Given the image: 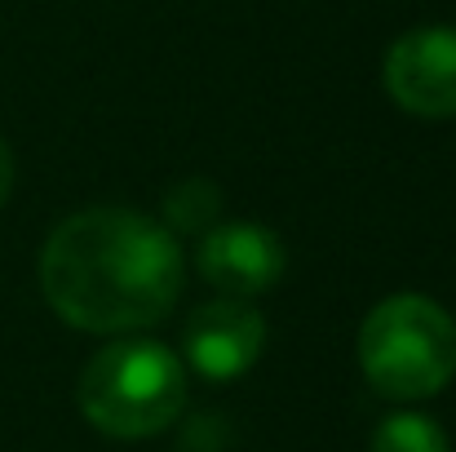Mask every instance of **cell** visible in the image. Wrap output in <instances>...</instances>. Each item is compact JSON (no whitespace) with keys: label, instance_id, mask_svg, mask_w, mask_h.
<instances>
[{"label":"cell","instance_id":"obj_1","mask_svg":"<svg viewBox=\"0 0 456 452\" xmlns=\"http://www.w3.org/2000/svg\"><path fill=\"white\" fill-rule=\"evenodd\" d=\"M182 280L177 235L134 209H80L40 249L45 298L85 333L151 328L177 306Z\"/></svg>","mask_w":456,"mask_h":452},{"label":"cell","instance_id":"obj_2","mask_svg":"<svg viewBox=\"0 0 456 452\" xmlns=\"http://www.w3.org/2000/svg\"><path fill=\"white\" fill-rule=\"evenodd\" d=\"M186 408V368L159 341H111L80 373V413L111 440H151Z\"/></svg>","mask_w":456,"mask_h":452},{"label":"cell","instance_id":"obj_3","mask_svg":"<svg viewBox=\"0 0 456 452\" xmlns=\"http://www.w3.org/2000/svg\"><path fill=\"white\" fill-rule=\"evenodd\" d=\"M359 364L386 399H430L456 373V319L430 298L377 301L359 328Z\"/></svg>","mask_w":456,"mask_h":452},{"label":"cell","instance_id":"obj_4","mask_svg":"<svg viewBox=\"0 0 456 452\" xmlns=\"http://www.w3.org/2000/svg\"><path fill=\"white\" fill-rule=\"evenodd\" d=\"M386 89L412 116H456V27L403 31L386 53Z\"/></svg>","mask_w":456,"mask_h":452},{"label":"cell","instance_id":"obj_5","mask_svg":"<svg viewBox=\"0 0 456 452\" xmlns=\"http://www.w3.org/2000/svg\"><path fill=\"white\" fill-rule=\"evenodd\" d=\"M200 275L222 293V298H262L284 280V244L275 231L257 226V222H222L213 231H204L200 244Z\"/></svg>","mask_w":456,"mask_h":452},{"label":"cell","instance_id":"obj_6","mask_svg":"<svg viewBox=\"0 0 456 452\" xmlns=\"http://www.w3.org/2000/svg\"><path fill=\"white\" fill-rule=\"evenodd\" d=\"M266 346V319L253 301L217 298L186 324V364L208 382L244 377Z\"/></svg>","mask_w":456,"mask_h":452},{"label":"cell","instance_id":"obj_7","mask_svg":"<svg viewBox=\"0 0 456 452\" xmlns=\"http://www.w3.org/2000/svg\"><path fill=\"white\" fill-rule=\"evenodd\" d=\"M217 213H222V191L208 177H186L164 195V222L159 226L168 235H200V231H213Z\"/></svg>","mask_w":456,"mask_h":452},{"label":"cell","instance_id":"obj_8","mask_svg":"<svg viewBox=\"0 0 456 452\" xmlns=\"http://www.w3.org/2000/svg\"><path fill=\"white\" fill-rule=\"evenodd\" d=\"M372 452H448V435L421 413H395L372 431Z\"/></svg>","mask_w":456,"mask_h":452},{"label":"cell","instance_id":"obj_9","mask_svg":"<svg viewBox=\"0 0 456 452\" xmlns=\"http://www.w3.org/2000/svg\"><path fill=\"white\" fill-rule=\"evenodd\" d=\"M9 191H13V151L4 147V138H0V204L9 200Z\"/></svg>","mask_w":456,"mask_h":452}]
</instances>
